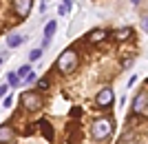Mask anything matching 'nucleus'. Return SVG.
Masks as SVG:
<instances>
[{
  "label": "nucleus",
  "mask_w": 148,
  "mask_h": 144,
  "mask_svg": "<svg viewBox=\"0 0 148 144\" xmlns=\"http://www.w3.org/2000/svg\"><path fill=\"white\" fill-rule=\"evenodd\" d=\"M71 9H73V0H62L58 13H60V16H66V13H71Z\"/></svg>",
  "instance_id": "obj_12"
},
{
  "label": "nucleus",
  "mask_w": 148,
  "mask_h": 144,
  "mask_svg": "<svg viewBox=\"0 0 148 144\" xmlns=\"http://www.w3.org/2000/svg\"><path fill=\"white\" fill-rule=\"evenodd\" d=\"M49 44H51V40H49V38H44V40H42V47H40V49H47Z\"/></svg>",
  "instance_id": "obj_20"
},
{
  "label": "nucleus",
  "mask_w": 148,
  "mask_h": 144,
  "mask_svg": "<svg viewBox=\"0 0 148 144\" xmlns=\"http://www.w3.org/2000/svg\"><path fill=\"white\" fill-rule=\"evenodd\" d=\"M0 64H2V58H0Z\"/></svg>",
  "instance_id": "obj_23"
},
{
  "label": "nucleus",
  "mask_w": 148,
  "mask_h": 144,
  "mask_svg": "<svg viewBox=\"0 0 148 144\" xmlns=\"http://www.w3.org/2000/svg\"><path fill=\"white\" fill-rule=\"evenodd\" d=\"M47 2H49V0H42V11L47 9Z\"/></svg>",
  "instance_id": "obj_21"
},
{
  "label": "nucleus",
  "mask_w": 148,
  "mask_h": 144,
  "mask_svg": "<svg viewBox=\"0 0 148 144\" xmlns=\"http://www.w3.org/2000/svg\"><path fill=\"white\" fill-rule=\"evenodd\" d=\"M7 91H9V84H0V98H5Z\"/></svg>",
  "instance_id": "obj_18"
},
{
  "label": "nucleus",
  "mask_w": 148,
  "mask_h": 144,
  "mask_svg": "<svg viewBox=\"0 0 148 144\" xmlns=\"http://www.w3.org/2000/svg\"><path fill=\"white\" fill-rule=\"evenodd\" d=\"M142 29L148 33V16H144V18H142Z\"/></svg>",
  "instance_id": "obj_19"
},
{
  "label": "nucleus",
  "mask_w": 148,
  "mask_h": 144,
  "mask_svg": "<svg viewBox=\"0 0 148 144\" xmlns=\"http://www.w3.org/2000/svg\"><path fill=\"white\" fill-rule=\"evenodd\" d=\"M130 2H133V5H139V2H142V0H130Z\"/></svg>",
  "instance_id": "obj_22"
},
{
  "label": "nucleus",
  "mask_w": 148,
  "mask_h": 144,
  "mask_svg": "<svg viewBox=\"0 0 148 144\" xmlns=\"http://www.w3.org/2000/svg\"><path fill=\"white\" fill-rule=\"evenodd\" d=\"M56 29H58V22L56 20H49L47 25H44V38H53V33H56Z\"/></svg>",
  "instance_id": "obj_10"
},
{
  "label": "nucleus",
  "mask_w": 148,
  "mask_h": 144,
  "mask_svg": "<svg viewBox=\"0 0 148 144\" xmlns=\"http://www.w3.org/2000/svg\"><path fill=\"white\" fill-rule=\"evenodd\" d=\"M13 138H16V131H13L9 124H0V144H9L13 142Z\"/></svg>",
  "instance_id": "obj_6"
},
{
  "label": "nucleus",
  "mask_w": 148,
  "mask_h": 144,
  "mask_svg": "<svg viewBox=\"0 0 148 144\" xmlns=\"http://www.w3.org/2000/svg\"><path fill=\"white\" fill-rule=\"evenodd\" d=\"M49 84H51L49 78H42V80H38V91H47V89H49Z\"/></svg>",
  "instance_id": "obj_16"
},
{
  "label": "nucleus",
  "mask_w": 148,
  "mask_h": 144,
  "mask_svg": "<svg viewBox=\"0 0 148 144\" xmlns=\"http://www.w3.org/2000/svg\"><path fill=\"white\" fill-rule=\"evenodd\" d=\"M40 58H42V49H40V47H38V49H31V53H29V60H31V62H38Z\"/></svg>",
  "instance_id": "obj_15"
},
{
  "label": "nucleus",
  "mask_w": 148,
  "mask_h": 144,
  "mask_svg": "<svg viewBox=\"0 0 148 144\" xmlns=\"http://www.w3.org/2000/svg\"><path fill=\"white\" fill-rule=\"evenodd\" d=\"M113 102H115V95H113L111 87H104V89H99V91H97V95H95V104H97V107L106 109V107H111Z\"/></svg>",
  "instance_id": "obj_4"
},
{
  "label": "nucleus",
  "mask_w": 148,
  "mask_h": 144,
  "mask_svg": "<svg viewBox=\"0 0 148 144\" xmlns=\"http://www.w3.org/2000/svg\"><path fill=\"white\" fill-rule=\"evenodd\" d=\"M111 133H113V122L108 118H97L95 122H93L91 126V135L95 142H104V140L111 138Z\"/></svg>",
  "instance_id": "obj_3"
},
{
  "label": "nucleus",
  "mask_w": 148,
  "mask_h": 144,
  "mask_svg": "<svg viewBox=\"0 0 148 144\" xmlns=\"http://www.w3.org/2000/svg\"><path fill=\"white\" fill-rule=\"evenodd\" d=\"M146 107H148V95L146 93H139V95L133 98V111H135V113L146 111Z\"/></svg>",
  "instance_id": "obj_7"
},
{
  "label": "nucleus",
  "mask_w": 148,
  "mask_h": 144,
  "mask_svg": "<svg viewBox=\"0 0 148 144\" xmlns=\"http://www.w3.org/2000/svg\"><path fill=\"white\" fill-rule=\"evenodd\" d=\"M20 107L25 109L27 113H38V111H42L44 100L38 91H25V93L20 95Z\"/></svg>",
  "instance_id": "obj_2"
},
{
  "label": "nucleus",
  "mask_w": 148,
  "mask_h": 144,
  "mask_svg": "<svg viewBox=\"0 0 148 144\" xmlns=\"http://www.w3.org/2000/svg\"><path fill=\"white\" fill-rule=\"evenodd\" d=\"M77 64H80L77 51L75 49H66V51L60 53V58H58V62H56V69L60 71L62 75H69V73H73V71L77 69Z\"/></svg>",
  "instance_id": "obj_1"
},
{
  "label": "nucleus",
  "mask_w": 148,
  "mask_h": 144,
  "mask_svg": "<svg viewBox=\"0 0 148 144\" xmlns=\"http://www.w3.org/2000/svg\"><path fill=\"white\" fill-rule=\"evenodd\" d=\"M133 36V29H128V27H124V29H119V31H115V40H128V38Z\"/></svg>",
  "instance_id": "obj_11"
},
{
  "label": "nucleus",
  "mask_w": 148,
  "mask_h": 144,
  "mask_svg": "<svg viewBox=\"0 0 148 144\" xmlns=\"http://www.w3.org/2000/svg\"><path fill=\"white\" fill-rule=\"evenodd\" d=\"M106 36H108V33H106L104 29H93V31L86 36V40H88V42H93V44H97V42H104Z\"/></svg>",
  "instance_id": "obj_8"
},
{
  "label": "nucleus",
  "mask_w": 148,
  "mask_h": 144,
  "mask_svg": "<svg viewBox=\"0 0 148 144\" xmlns=\"http://www.w3.org/2000/svg\"><path fill=\"white\" fill-rule=\"evenodd\" d=\"M29 73H31V64H22V67H20V69L16 71V75H18V78H20L22 82H25V78H27Z\"/></svg>",
  "instance_id": "obj_14"
},
{
  "label": "nucleus",
  "mask_w": 148,
  "mask_h": 144,
  "mask_svg": "<svg viewBox=\"0 0 148 144\" xmlns=\"http://www.w3.org/2000/svg\"><path fill=\"white\" fill-rule=\"evenodd\" d=\"M13 13L18 16L20 20H25L31 13V7H33V0H13Z\"/></svg>",
  "instance_id": "obj_5"
},
{
  "label": "nucleus",
  "mask_w": 148,
  "mask_h": 144,
  "mask_svg": "<svg viewBox=\"0 0 148 144\" xmlns=\"http://www.w3.org/2000/svg\"><path fill=\"white\" fill-rule=\"evenodd\" d=\"M7 84H9V87H20L22 80L16 75V71H11V73H7Z\"/></svg>",
  "instance_id": "obj_13"
},
{
  "label": "nucleus",
  "mask_w": 148,
  "mask_h": 144,
  "mask_svg": "<svg viewBox=\"0 0 148 144\" xmlns=\"http://www.w3.org/2000/svg\"><path fill=\"white\" fill-rule=\"evenodd\" d=\"M25 82H27V84H33V82H38V73H36V71H31V73L25 78Z\"/></svg>",
  "instance_id": "obj_17"
},
{
  "label": "nucleus",
  "mask_w": 148,
  "mask_h": 144,
  "mask_svg": "<svg viewBox=\"0 0 148 144\" xmlns=\"http://www.w3.org/2000/svg\"><path fill=\"white\" fill-rule=\"evenodd\" d=\"M25 40H27V36H20V33H11V36L7 38V47H9V49H18V47L25 42Z\"/></svg>",
  "instance_id": "obj_9"
}]
</instances>
